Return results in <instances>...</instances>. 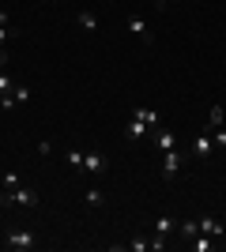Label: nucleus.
I'll return each mask as SVG.
<instances>
[{
    "mask_svg": "<svg viewBox=\"0 0 226 252\" xmlns=\"http://www.w3.org/2000/svg\"><path fill=\"white\" fill-rule=\"evenodd\" d=\"M45 4H53V0H45Z\"/></svg>",
    "mask_w": 226,
    "mask_h": 252,
    "instance_id": "28",
    "label": "nucleus"
},
{
    "mask_svg": "<svg viewBox=\"0 0 226 252\" xmlns=\"http://www.w3.org/2000/svg\"><path fill=\"white\" fill-rule=\"evenodd\" d=\"M0 27H11V19H8V11L0 8Z\"/></svg>",
    "mask_w": 226,
    "mask_h": 252,
    "instance_id": "25",
    "label": "nucleus"
},
{
    "mask_svg": "<svg viewBox=\"0 0 226 252\" xmlns=\"http://www.w3.org/2000/svg\"><path fill=\"white\" fill-rule=\"evenodd\" d=\"M4 245H8L11 252H31L34 245H38V237H34L31 230H11L8 237H4Z\"/></svg>",
    "mask_w": 226,
    "mask_h": 252,
    "instance_id": "2",
    "label": "nucleus"
},
{
    "mask_svg": "<svg viewBox=\"0 0 226 252\" xmlns=\"http://www.w3.org/2000/svg\"><path fill=\"white\" fill-rule=\"evenodd\" d=\"M106 166H109L106 155H98V151H87V155H83V169L91 173V177H102V173H106Z\"/></svg>",
    "mask_w": 226,
    "mask_h": 252,
    "instance_id": "5",
    "label": "nucleus"
},
{
    "mask_svg": "<svg viewBox=\"0 0 226 252\" xmlns=\"http://www.w3.org/2000/svg\"><path fill=\"white\" fill-rule=\"evenodd\" d=\"M177 230H181V237H189V241H193L196 233H200V222H196V219H185V222H177Z\"/></svg>",
    "mask_w": 226,
    "mask_h": 252,
    "instance_id": "13",
    "label": "nucleus"
},
{
    "mask_svg": "<svg viewBox=\"0 0 226 252\" xmlns=\"http://www.w3.org/2000/svg\"><path fill=\"white\" fill-rule=\"evenodd\" d=\"M0 109H15V98H11V91H8V94H0Z\"/></svg>",
    "mask_w": 226,
    "mask_h": 252,
    "instance_id": "20",
    "label": "nucleus"
},
{
    "mask_svg": "<svg viewBox=\"0 0 226 252\" xmlns=\"http://www.w3.org/2000/svg\"><path fill=\"white\" fill-rule=\"evenodd\" d=\"M181 166H185V155H181V151H177V147L166 151V158H162V177H177Z\"/></svg>",
    "mask_w": 226,
    "mask_h": 252,
    "instance_id": "4",
    "label": "nucleus"
},
{
    "mask_svg": "<svg viewBox=\"0 0 226 252\" xmlns=\"http://www.w3.org/2000/svg\"><path fill=\"white\" fill-rule=\"evenodd\" d=\"M0 185H4V192H11V189H19L23 181H19V173H15V169H8V173L0 177Z\"/></svg>",
    "mask_w": 226,
    "mask_h": 252,
    "instance_id": "16",
    "label": "nucleus"
},
{
    "mask_svg": "<svg viewBox=\"0 0 226 252\" xmlns=\"http://www.w3.org/2000/svg\"><path fill=\"white\" fill-rule=\"evenodd\" d=\"M38 155H42V158L53 155V143H49V139H42V143H38Z\"/></svg>",
    "mask_w": 226,
    "mask_h": 252,
    "instance_id": "23",
    "label": "nucleus"
},
{
    "mask_svg": "<svg viewBox=\"0 0 226 252\" xmlns=\"http://www.w3.org/2000/svg\"><path fill=\"white\" fill-rule=\"evenodd\" d=\"M223 125H226L223 105H211V113H207V132H211V128H223Z\"/></svg>",
    "mask_w": 226,
    "mask_h": 252,
    "instance_id": "11",
    "label": "nucleus"
},
{
    "mask_svg": "<svg viewBox=\"0 0 226 252\" xmlns=\"http://www.w3.org/2000/svg\"><path fill=\"white\" fill-rule=\"evenodd\" d=\"M151 136H155V143L162 147V155L177 147V139H173V132H170V128H162V125H159V128H151Z\"/></svg>",
    "mask_w": 226,
    "mask_h": 252,
    "instance_id": "8",
    "label": "nucleus"
},
{
    "mask_svg": "<svg viewBox=\"0 0 226 252\" xmlns=\"http://www.w3.org/2000/svg\"><path fill=\"white\" fill-rule=\"evenodd\" d=\"M125 27H129V34H132V38H140L143 45H151V42H155V34L147 31V23H143L140 15H129V19H125Z\"/></svg>",
    "mask_w": 226,
    "mask_h": 252,
    "instance_id": "3",
    "label": "nucleus"
},
{
    "mask_svg": "<svg viewBox=\"0 0 226 252\" xmlns=\"http://www.w3.org/2000/svg\"><path fill=\"white\" fill-rule=\"evenodd\" d=\"M75 23H79L83 31H98V15H95V11H79V15H75Z\"/></svg>",
    "mask_w": 226,
    "mask_h": 252,
    "instance_id": "12",
    "label": "nucleus"
},
{
    "mask_svg": "<svg viewBox=\"0 0 226 252\" xmlns=\"http://www.w3.org/2000/svg\"><path fill=\"white\" fill-rule=\"evenodd\" d=\"M4 64H8V57H4V53H0V68H4Z\"/></svg>",
    "mask_w": 226,
    "mask_h": 252,
    "instance_id": "26",
    "label": "nucleus"
},
{
    "mask_svg": "<svg viewBox=\"0 0 226 252\" xmlns=\"http://www.w3.org/2000/svg\"><path fill=\"white\" fill-rule=\"evenodd\" d=\"M196 222H200V233H207V237H223V222H219L215 219V215H204V219H196Z\"/></svg>",
    "mask_w": 226,
    "mask_h": 252,
    "instance_id": "9",
    "label": "nucleus"
},
{
    "mask_svg": "<svg viewBox=\"0 0 226 252\" xmlns=\"http://www.w3.org/2000/svg\"><path fill=\"white\" fill-rule=\"evenodd\" d=\"M8 38H11V27H0V45L8 42Z\"/></svg>",
    "mask_w": 226,
    "mask_h": 252,
    "instance_id": "24",
    "label": "nucleus"
},
{
    "mask_svg": "<svg viewBox=\"0 0 226 252\" xmlns=\"http://www.w3.org/2000/svg\"><path fill=\"white\" fill-rule=\"evenodd\" d=\"M125 249H132V252H147V249H151V237H132Z\"/></svg>",
    "mask_w": 226,
    "mask_h": 252,
    "instance_id": "19",
    "label": "nucleus"
},
{
    "mask_svg": "<svg viewBox=\"0 0 226 252\" xmlns=\"http://www.w3.org/2000/svg\"><path fill=\"white\" fill-rule=\"evenodd\" d=\"M211 249H215V241H211L207 233H196L193 237V252H211Z\"/></svg>",
    "mask_w": 226,
    "mask_h": 252,
    "instance_id": "14",
    "label": "nucleus"
},
{
    "mask_svg": "<svg viewBox=\"0 0 226 252\" xmlns=\"http://www.w3.org/2000/svg\"><path fill=\"white\" fill-rule=\"evenodd\" d=\"M87 203H91V207H102V203H106V192L102 189H87Z\"/></svg>",
    "mask_w": 226,
    "mask_h": 252,
    "instance_id": "17",
    "label": "nucleus"
},
{
    "mask_svg": "<svg viewBox=\"0 0 226 252\" xmlns=\"http://www.w3.org/2000/svg\"><path fill=\"white\" fill-rule=\"evenodd\" d=\"M65 162L72 169H83V151H65Z\"/></svg>",
    "mask_w": 226,
    "mask_h": 252,
    "instance_id": "18",
    "label": "nucleus"
},
{
    "mask_svg": "<svg viewBox=\"0 0 226 252\" xmlns=\"http://www.w3.org/2000/svg\"><path fill=\"white\" fill-rule=\"evenodd\" d=\"M211 132H215V136H211V139H215L219 147H226V128H211Z\"/></svg>",
    "mask_w": 226,
    "mask_h": 252,
    "instance_id": "21",
    "label": "nucleus"
},
{
    "mask_svg": "<svg viewBox=\"0 0 226 252\" xmlns=\"http://www.w3.org/2000/svg\"><path fill=\"white\" fill-rule=\"evenodd\" d=\"M132 117H140L147 128H159L162 125V113H159V109H143V105H140V109H132Z\"/></svg>",
    "mask_w": 226,
    "mask_h": 252,
    "instance_id": "10",
    "label": "nucleus"
},
{
    "mask_svg": "<svg viewBox=\"0 0 226 252\" xmlns=\"http://www.w3.org/2000/svg\"><path fill=\"white\" fill-rule=\"evenodd\" d=\"M11 87H15V83H11V79H8V75H4V72H0V94H8V91H11Z\"/></svg>",
    "mask_w": 226,
    "mask_h": 252,
    "instance_id": "22",
    "label": "nucleus"
},
{
    "mask_svg": "<svg viewBox=\"0 0 226 252\" xmlns=\"http://www.w3.org/2000/svg\"><path fill=\"white\" fill-rule=\"evenodd\" d=\"M31 94H34L31 87H11V98H15V105H27V102H31Z\"/></svg>",
    "mask_w": 226,
    "mask_h": 252,
    "instance_id": "15",
    "label": "nucleus"
},
{
    "mask_svg": "<svg viewBox=\"0 0 226 252\" xmlns=\"http://www.w3.org/2000/svg\"><path fill=\"white\" fill-rule=\"evenodd\" d=\"M155 4H166V0H155Z\"/></svg>",
    "mask_w": 226,
    "mask_h": 252,
    "instance_id": "27",
    "label": "nucleus"
},
{
    "mask_svg": "<svg viewBox=\"0 0 226 252\" xmlns=\"http://www.w3.org/2000/svg\"><path fill=\"white\" fill-rule=\"evenodd\" d=\"M211 151H215V139L207 136V132H200V136L193 139V155L196 158H211Z\"/></svg>",
    "mask_w": 226,
    "mask_h": 252,
    "instance_id": "7",
    "label": "nucleus"
},
{
    "mask_svg": "<svg viewBox=\"0 0 226 252\" xmlns=\"http://www.w3.org/2000/svg\"><path fill=\"white\" fill-rule=\"evenodd\" d=\"M125 136H129V139H132V143H140V139H147V136H151V128H147V125H143L140 117H132L129 125H125Z\"/></svg>",
    "mask_w": 226,
    "mask_h": 252,
    "instance_id": "6",
    "label": "nucleus"
},
{
    "mask_svg": "<svg viewBox=\"0 0 226 252\" xmlns=\"http://www.w3.org/2000/svg\"><path fill=\"white\" fill-rule=\"evenodd\" d=\"M0 203H4V207H38V192L34 189H27V185H19V189H11V192H4V196H0Z\"/></svg>",
    "mask_w": 226,
    "mask_h": 252,
    "instance_id": "1",
    "label": "nucleus"
}]
</instances>
